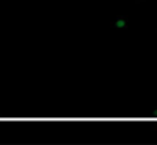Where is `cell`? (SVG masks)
I'll return each instance as SVG.
<instances>
[{
	"instance_id": "obj_2",
	"label": "cell",
	"mask_w": 157,
	"mask_h": 145,
	"mask_svg": "<svg viewBox=\"0 0 157 145\" xmlns=\"http://www.w3.org/2000/svg\"><path fill=\"white\" fill-rule=\"evenodd\" d=\"M142 2H145V0H135V3H142Z\"/></svg>"
},
{
	"instance_id": "obj_1",
	"label": "cell",
	"mask_w": 157,
	"mask_h": 145,
	"mask_svg": "<svg viewBox=\"0 0 157 145\" xmlns=\"http://www.w3.org/2000/svg\"><path fill=\"white\" fill-rule=\"evenodd\" d=\"M128 25H130V18L127 15H119L110 22V28L117 30H125L128 29Z\"/></svg>"
},
{
	"instance_id": "obj_3",
	"label": "cell",
	"mask_w": 157,
	"mask_h": 145,
	"mask_svg": "<svg viewBox=\"0 0 157 145\" xmlns=\"http://www.w3.org/2000/svg\"><path fill=\"white\" fill-rule=\"evenodd\" d=\"M156 35H157V28H156Z\"/></svg>"
}]
</instances>
